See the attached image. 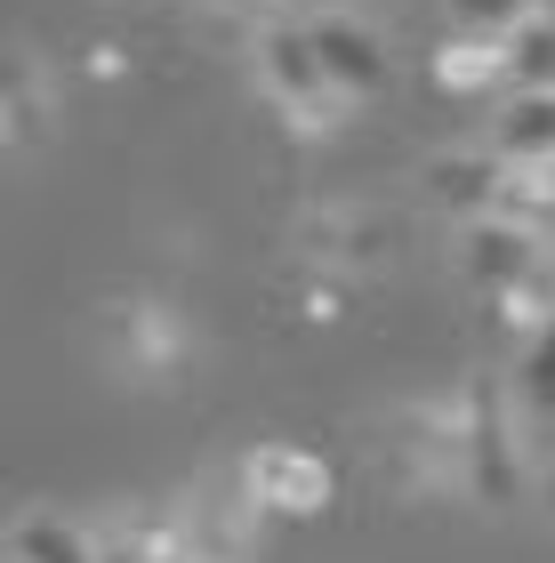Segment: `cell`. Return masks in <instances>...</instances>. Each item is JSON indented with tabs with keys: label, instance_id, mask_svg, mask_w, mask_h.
I'll return each mask as SVG.
<instances>
[{
	"label": "cell",
	"instance_id": "9c48e42d",
	"mask_svg": "<svg viewBox=\"0 0 555 563\" xmlns=\"http://www.w3.org/2000/svg\"><path fill=\"white\" fill-rule=\"evenodd\" d=\"M435 201L443 210H484L491 201V169L484 162H443L435 169Z\"/></svg>",
	"mask_w": 555,
	"mask_h": 563
},
{
	"label": "cell",
	"instance_id": "3957f363",
	"mask_svg": "<svg viewBox=\"0 0 555 563\" xmlns=\"http://www.w3.org/2000/svg\"><path fill=\"white\" fill-rule=\"evenodd\" d=\"M508 81H515V97H547L555 89V16L547 9H532L508 33Z\"/></svg>",
	"mask_w": 555,
	"mask_h": 563
},
{
	"label": "cell",
	"instance_id": "ba28073f",
	"mask_svg": "<svg viewBox=\"0 0 555 563\" xmlns=\"http://www.w3.org/2000/svg\"><path fill=\"white\" fill-rule=\"evenodd\" d=\"M443 9H451L459 33H515L532 16V0H443Z\"/></svg>",
	"mask_w": 555,
	"mask_h": 563
},
{
	"label": "cell",
	"instance_id": "52a82bcc",
	"mask_svg": "<svg viewBox=\"0 0 555 563\" xmlns=\"http://www.w3.org/2000/svg\"><path fill=\"white\" fill-rule=\"evenodd\" d=\"M484 282H515V274H532V250H523L515 234H499V225H484L475 234V258H467Z\"/></svg>",
	"mask_w": 555,
	"mask_h": 563
},
{
	"label": "cell",
	"instance_id": "8fae6325",
	"mask_svg": "<svg viewBox=\"0 0 555 563\" xmlns=\"http://www.w3.org/2000/svg\"><path fill=\"white\" fill-rule=\"evenodd\" d=\"M547 16H555V0H547Z\"/></svg>",
	"mask_w": 555,
	"mask_h": 563
},
{
	"label": "cell",
	"instance_id": "277c9868",
	"mask_svg": "<svg viewBox=\"0 0 555 563\" xmlns=\"http://www.w3.org/2000/svg\"><path fill=\"white\" fill-rule=\"evenodd\" d=\"M266 73H274L282 97H322L331 89V73H322V57H314V33H274L266 41Z\"/></svg>",
	"mask_w": 555,
	"mask_h": 563
},
{
	"label": "cell",
	"instance_id": "6da1fadb",
	"mask_svg": "<svg viewBox=\"0 0 555 563\" xmlns=\"http://www.w3.org/2000/svg\"><path fill=\"white\" fill-rule=\"evenodd\" d=\"M314 57H322V73H331V89H378L387 81V57H378V41L363 33V24H314Z\"/></svg>",
	"mask_w": 555,
	"mask_h": 563
},
{
	"label": "cell",
	"instance_id": "30bf717a",
	"mask_svg": "<svg viewBox=\"0 0 555 563\" xmlns=\"http://www.w3.org/2000/svg\"><path fill=\"white\" fill-rule=\"evenodd\" d=\"M532 9H547V0H532Z\"/></svg>",
	"mask_w": 555,
	"mask_h": 563
},
{
	"label": "cell",
	"instance_id": "8992f818",
	"mask_svg": "<svg viewBox=\"0 0 555 563\" xmlns=\"http://www.w3.org/2000/svg\"><path fill=\"white\" fill-rule=\"evenodd\" d=\"M515 387L540 419H555V314L532 330V346H523V363H515Z\"/></svg>",
	"mask_w": 555,
	"mask_h": 563
},
{
	"label": "cell",
	"instance_id": "5b68a950",
	"mask_svg": "<svg viewBox=\"0 0 555 563\" xmlns=\"http://www.w3.org/2000/svg\"><path fill=\"white\" fill-rule=\"evenodd\" d=\"M9 563H97V548L81 540V531H65V523H16V540H9Z\"/></svg>",
	"mask_w": 555,
	"mask_h": 563
},
{
	"label": "cell",
	"instance_id": "7a4b0ae2",
	"mask_svg": "<svg viewBox=\"0 0 555 563\" xmlns=\"http://www.w3.org/2000/svg\"><path fill=\"white\" fill-rule=\"evenodd\" d=\"M491 145L508 153V162H547L555 153V89L547 97H508L491 121Z\"/></svg>",
	"mask_w": 555,
	"mask_h": 563
}]
</instances>
